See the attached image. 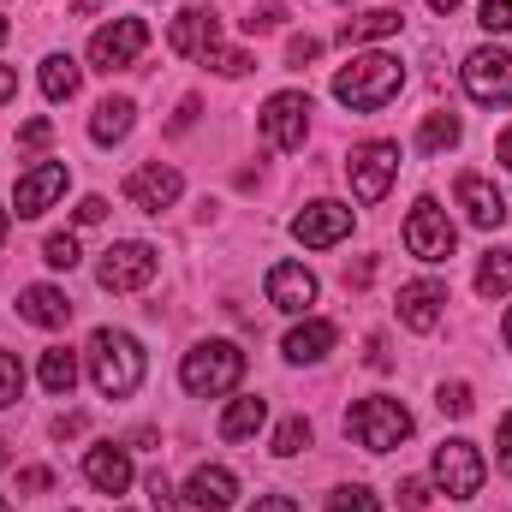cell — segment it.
<instances>
[{
  "label": "cell",
  "instance_id": "1",
  "mask_svg": "<svg viewBox=\"0 0 512 512\" xmlns=\"http://www.w3.org/2000/svg\"><path fill=\"white\" fill-rule=\"evenodd\" d=\"M399 84H405V66H399L393 54H364V60H352V66L334 78V96H340L352 114H376V108H387V102L399 96Z\"/></svg>",
  "mask_w": 512,
  "mask_h": 512
},
{
  "label": "cell",
  "instance_id": "2",
  "mask_svg": "<svg viewBox=\"0 0 512 512\" xmlns=\"http://www.w3.org/2000/svg\"><path fill=\"white\" fill-rule=\"evenodd\" d=\"M90 376L108 399H126L143 387V346L120 328H96L90 334Z\"/></svg>",
  "mask_w": 512,
  "mask_h": 512
},
{
  "label": "cell",
  "instance_id": "3",
  "mask_svg": "<svg viewBox=\"0 0 512 512\" xmlns=\"http://www.w3.org/2000/svg\"><path fill=\"white\" fill-rule=\"evenodd\" d=\"M239 376H245V352H239L233 340H203V346H191L185 364H179V382H185V393H197V399L233 393Z\"/></svg>",
  "mask_w": 512,
  "mask_h": 512
},
{
  "label": "cell",
  "instance_id": "4",
  "mask_svg": "<svg viewBox=\"0 0 512 512\" xmlns=\"http://www.w3.org/2000/svg\"><path fill=\"white\" fill-rule=\"evenodd\" d=\"M346 435H352L364 453H393V447L411 435V411H405L399 399H387V393L358 399V405L346 411Z\"/></svg>",
  "mask_w": 512,
  "mask_h": 512
},
{
  "label": "cell",
  "instance_id": "5",
  "mask_svg": "<svg viewBox=\"0 0 512 512\" xmlns=\"http://www.w3.org/2000/svg\"><path fill=\"white\" fill-rule=\"evenodd\" d=\"M346 173H352V197L358 203H382L387 185H393V173H399V143H358L352 155H346Z\"/></svg>",
  "mask_w": 512,
  "mask_h": 512
},
{
  "label": "cell",
  "instance_id": "6",
  "mask_svg": "<svg viewBox=\"0 0 512 512\" xmlns=\"http://www.w3.org/2000/svg\"><path fill=\"white\" fill-rule=\"evenodd\" d=\"M483 477H489V465H483L477 441H441L435 447V483L447 489V501H477Z\"/></svg>",
  "mask_w": 512,
  "mask_h": 512
},
{
  "label": "cell",
  "instance_id": "7",
  "mask_svg": "<svg viewBox=\"0 0 512 512\" xmlns=\"http://www.w3.org/2000/svg\"><path fill=\"white\" fill-rule=\"evenodd\" d=\"M405 251L417 262H447L453 256V221L435 197H417V209L405 215Z\"/></svg>",
  "mask_w": 512,
  "mask_h": 512
},
{
  "label": "cell",
  "instance_id": "8",
  "mask_svg": "<svg viewBox=\"0 0 512 512\" xmlns=\"http://www.w3.org/2000/svg\"><path fill=\"white\" fill-rule=\"evenodd\" d=\"M155 268H161V251L131 239V245H108V251H102L96 280H102L108 292H137V286H149V280H155Z\"/></svg>",
  "mask_w": 512,
  "mask_h": 512
},
{
  "label": "cell",
  "instance_id": "9",
  "mask_svg": "<svg viewBox=\"0 0 512 512\" xmlns=\"http://www.w3.org/2000/svg\"><path fill=\"white\" fill-rule=\"evenodd\" d=\"M143 48H149V24H143V18H114V24H102V30L90 36V66H96V72H120V66H131Z\"/></svg>",
  "mask_w": 512,
  "mask_h": 512
},
{
  "label": "cell",
  "instance_id": "10",
  "mask_svg": "<svg viewBox=\"0 0 512 512\" xmlns=\"http://www.w3.org/2000/svg\"><path fill=\"white\" fill-rule=\"evenodd\" d=\"M304 131H310V96L304 90L268 96V108H262V143L268 149H304Z\"/></svg>",
  "mask_w": 512,
  "mask_h": 512
},
{
  "label": "cell",
  "instance_id": "11",
  "mask_svg": "<svg viewBox=\"0 0 512 512\" xmlns=\"http://www.w3.org/2000/svg\"><path fill=\"white\" fill-rule=\"evenodd\" d=\"M465 90H471V102H483V108L512 102V54L507 48H477V54H465Z\"/></svg>",
  "mask_w": 512,
  "mask_h": 512
},
{
  "label": "cell",
  "instance_id": "12",
  "mask_svg": "<svg viewBox=\"0 0 512 512\" xmlns=\"http://www.w3.org/2000/svg\"><path fill=\"white\" fill-rule=\"evenodd\" d=\"M346 233H352V209H346V203H328V197H322V203H310L304 215H292V239L310 245V251H328V245H340Z\"/></svg>",
  "mask_w": 512,
  "mask_h": 512
},
{
  "label": "cell",
  "instance_id": "13",
  "mask_svg": "<svg viewBox=\"0 0 512 512\" xmlns=\"http://www.w3.org/2000/svg\"><path fill=\"white\" fill-rule=\"evenodd\" d=\"M179 191H185V179H179L173 167H161V161L137 167V173L126 179V203H131V209H143V215L173 209V203H179Z\"/></svg>",
  "mask_w": 512,
  "mask_h": 512
},
{
  "label": "cell",
  "instance_id": "14",
  "mask_svg": "<svg viewBox=\"0 0 512 512\" xmlns=\"http://www.w3.org/2000/svg\"><path fill=\"white\" fill-rule=\"evenodd\" d=\"M66 161H36L30 173H18V191H12V203H18V215L24 221H36L42 209H54V197L66 191Z\"/></svg>",
  "mask_w": 512,
  "mask_h": 512
},
{
  "label": "cell",
  "instance_id": "15",
  "mask_svg": "<svg viewBox=\"0 0 512 512\" xmlns=\"http://www.w3.org/2000/svg\"><path fill=\"white\" fill-rule=\"evenodd\" d=\"M167 48H173V54L209 60V54L221 48V18H215L209 6H185V12L173 18V30H167Z\"/></svg>",
  "mask_w": 512,
  "mask_h": 512
},
{
  "label": "cell",
  "instance_id": "16",
  "mask_svg": "<svg viewBox=\"0 0 512 512\" xmlns=\"http://www.w3.org/2000/svg\"><path fill=\"white\" fill-rule=\"evenodd\" d=\"M268 304L286 310V316H304L316 304V274L304 262H274L268 268Z\"/></svg>",
  "mask_w": 512,
  "mask_h": 512
},
{
  "label": "cell",
  "instance_id": "17",
  "mask_svg": "<svg viewBox=\"0 0 512 512\" xmlns=\"http://www.w3.org/2000/svg\"><path fill=\"white\" fill-rule=\"evenodd\" d=\"M239 501V477L227 465H197L191 483H185V507L191 512H227Z\"/></svg>",
  "mask_w": 512,
  "mask_h": 512
},
{
  "label": "cell",
  "instance_id": "18",
  "mask_svg": "<svg viewBox=\"0 0 512 512\" xmlns=\"http://www.w3.org/2000/svg\"><path fill=\"white\" fill-rule=\"evenodd\" d=\"M441 304H447V286H441V280H411V286H399V322L417 328V334H429V328L441 322Z\"/></svg>",
  "mask_w": 512,
  "mask_h": 512
},
{
  "label": "cell",
  "instance_id": "19",
  "mask_svg": "<svg viewBox=\"0 0 512 512\" xmlns=\"http://www.w3.org/2000/svg\"><path fill=\"white\" fill-rule=\"evenodd\" d=\"M453 197H459V209L471 215V227H501V221H507V197H501L489 179H477V173H465V179L453 185Z\"/></svg>",
  "mask_w": 512,
  "mask_h": 512
},
{
  "label": "cell",
  "instance_id": "20",
  "mask_svg": "<svg viewBox=\"0 0 512 512\" xmlns=\"http://www.w3.org/2000/svg\"><path fill=\"white\" fill-rule=\"evenodd\" d=\"M84 477H90L102 495H126V489H131V459H126V447H114V441L90 447V453H84Z\"/></svg>",
  "mask_w": 512,
  "mask_h": 512
},
{
  "label": "cell",
  "instance_id": "21",
  "mask_svg": "<svg viewBox=\"0 0 512 512\" xmlns=\"http://www.w3.org/2000/svg\"><path fill=\"white\" fill-rule=\"evenodd\" d=\"M18 316L36 322V328H66L72 322V298L60 286H24L18 292Z\"/></svg>",
  "mask_w": 512,
  "mask_h": 512
},
{
  "label": "cell",
  "instance_id": "22",
  "mask_svg": "<svg viewBox=\"0 0 512 512\" xmlns=\"http://www.w3.org/2000/svg\"><path fill=\"white\" fill-rule=\"evenodd\" d=\"M334 340H340V328H334V322H298V328L286 334V346H280V352H286L292 364H316V358H328V346H334Z\"/></svg>",
  "mask_w": 512,
  "mask_h": 512
},
{
  "label": "cell",
  "instance_id": "23",
  "mask_svg": "<svg viewBox=\"0 0 512 512\" xmlns=\"http://www.w3.org/2000/svg\"><path fill=\"white\" fill-rule=\"evenodd\" d=\"M262 423H268V405H262L256 393H245V399H233V405L221 411V441H251Z\"/></svg>",
  "mask_w": 512,
  "mask_h": 512
},
{
  "label": "cell",
  "instance_id": "24",
  "mask_svg": "<svg viewBox=\"0 0 512 512\" xmlns=\"http://www.w3.org/2000/svg\"><path fill=\"white\" fill-rule=\"evenodd\" d=\"M405 18H399V6H376V12H358V18H346L340 24V42H376V36H393Z\"/></svg>",
  "mask_w": 512,
  "mask_h": 512
},
{
  "label": "cell",
  "instance_id": "25",
  "mask_svg": "<svg viewBox=\"0 0 512 512\" xmlns=\"http://www.w3.org/2000/svg\"><path fill=\"white\" fill-rule=\"evenodd\" d=\"M78 78H84V72H78L72 54H48V60H42V96H48V102L78 96Z\"/></svg>",
  "mask_w": 512,
  "mask_h": 512
},
{
  "label": "cell",
  "instance_id": "26",
  "mask_svg": "<svg viewBox=\"0 0 512 512\" xmlns=\"http://www.w3.org/2000/svg\"><path fill=\"white\" fill-rule=\"evenodd\" d=\"M72 382H78V358H72L66 346H48V352H42V387H48L54 399H72Z\"/></svg>",
  "mask_w": 512,
  "mask_h": 512
},
{
  "label": "cell",
  "instance_id": "27",
  "mask_svg": "<svg viewBox=\"0 0 512 512\" xmlns=\"http://www.w3.org/2000/svg\"><path fill=\"white\" fill-rule=\"evenodd\" d=\"M131 114H137V108H131L126 96L102 102V108H96V120H90V137H96V143H120V137L131 131Z\"/></svg>",
  "mask_w": 512,
  "mask_h": 512
},
{
  "label": "cell",
  "instance_id": "28",
  "mask_svg": "<svg viewBox=\"0 0 512 512\" xmlns=\"http://www.w3.org/2000/svg\"><path fill=\"white\" fill-rule=\"evenodd\" d=\"M477 292L483 298H507L512 292V251H489L477 262Z\"/></svg>",
  "mask_w": 512,
  "mask_h": 512
},
{
  "label": "cell",
  "instance_id": "29",
  "mask_svg": "<svg viewBox=\"0 0 512 512\" xmlns=\"http://www.w3.org/2000/svg\"><path fill=\"white\" fill-rule=\"evenodd\" d=\"M459 143V114H429L423 131H417V149L423 155H441V149H453Z\"/></svg>",
  "mask_w": 512,
  "mask_h": 512
},
{
  "label": "cell",
  "instance_id": "30",
  "mask_svg": "<svg viewBox=\"0 0 512 512\" xmlns=\"http://www.w3.org/2000/svg\"><path fill=\"white\" fill-rule=\"evenodd\" d=\"M328 512H382V501H376L364 483H346V489L328 495Z\"/></svg>",
  "mask_w": 512,
  "mask_h": 512
},
{
  "label": "cell",
  "instance_id": "31",
  "mask_svg": "<svg viewBox=\"0 0 512 512\" xmlns=\"http://www.w3.org/2000/svg\"><path fill=\"white\" fill-rule=\"evenodd\" d=\"M304 447H310V423H304V417H286V423L274 429V453L292 459V453H304Z\"/></svg>",
  "mask_w": 512,
  "mask_h": 512
},
{
  "label": "cell",
  "instance_id": "32",
  "mask_svg": "<svg viewBox=\"0 0 512 512\" xmlns=\"http://www.w3.org/2000/svg\"><path fill=\"white\" fill-rule=\"evenodd\" d=\"M18 393H24V364L0 352V405H18Z\"/></svg>",
  "mask_w": 512,
  "mask_h": 512
},
{
  "label": "cell",
  "instance_id": "33",
  "mask_svg": "<svg viewBox=\"0 0 512 512\" xmlns=\"http://www.w3.org/2000/svg\"><path fill=\"white\" fill-rule=\"evenodd\" d=\"M42 262H48V268H78V239H72V233H54V239L42 245Z\"/></svg>",
  "mask_w": 512,
  "mask_h": 512
},
{
  "label": "cell",
  "instance_id": "34",
  "mask_svg": "<svg viewBox=\"0 0 512 512\" xmlns=\"http://www.w3.org/2000/svg\"><path fill=\"white\" fill-rule=\"evenodd\" d=\"M209 66H215L221 78H245V72H251L256 60L245 54V48H215V54H209Z\"/></svg>",
  "mask_w": 512,
  "mask_h": 512
},
{
  "label": "cell",
  "instance_id": "35",
  "mask_svg": "<svg viewBox=\"0 0 512 512\" xmlns=\"http://www.w3.org/2000/svg\"><path fill=\"white\" fill-rule=\"evenodd\" d=\"M435 405H441L447 417H471V387H465V382H447V387H441V399H435Z\"/></svg>",
  "mask_w": 512,
  "mask_h": 512
},
{
  "label": "cell",
  "instance_id": "36",
  "mask_svg": "<svg viewBox=\"0 0 512 512\" xmlns=\"http://www.w3.org/2000/svg\"><path fill=\"white\" fill-rule=\"evenodd\" d=\"M477 24H483V30H495V36L512 30V0H483V18H477Z\"/></svg>",
  "mask_w": 512,
  "mask_h": 512
},
{
  "label": "cell",
  "instance_id": "37",
  "mask_svg": "<svg viewBox=\"0 0 512 512\" xmlns=\"http://www.w3.org/2000/svg\"><path fill=\"white\" fill-rule=\"evenodd\" d=\"M399 507L423 512V507H429V483H423V477H405V483H399Z\"/></svg>",
  "mask_w": 512,
  "mask_h": 512
},
{
  "label": "cell",
  "instance_id": "38",
  "mask_svg": "<svg viewBox=\"0 0 512 512\" xmlns=\"http://www.w3.org/2000/svg\"><path fill=\"white\" fill-rule=\"evenodd\" d=\"M316 54H322V42H316V36H292V42H286V60H292V66H310Z\"/></svg>",
  "mask_w": 512,
  "mask_h": 512
},
{
  "label": "cell",
  "instance_id": "39",
  "mask_svg": "<svg viewBox=\"0 0 512 512\" xmlns=\"http://www.w3.org/2000/svg\"><path fill=\"white\" fill-rule=\"evenodd\" d=\"M495 465L512 477V411L501 417V435H495Z\"/></svg>",
  "mask_w": 512,
  "mask_h": 512
},
{
  "label": "cell",
  "instance_id": "40",
  "mask_svg": "<svg viewBox=\"0 0 512 512\" xmlns=\"http://www.w3.org/2000/svg\"><path fill=\"white\" fill-rule=\"evenodd\" d=\"M48 137H54V126H48V120H30V126L18 131V143H24V149H42Z\"/></svg>",
  "mask_w": 512,
  "mask_h": 512
},
{
  "label": "cell",
  "instance_id": "41",
  "mask_svg": "<svg viewBox=\"0 0 512 512\" xmlns=\"http://www.w3.org/2000/svg\"><path fill=\"white\" fill-rule=\"evenodd\" d=\"M48 483H54V477H48L42 465H30V471H18V489H30V495H42Z\"/></svg>",
  "mask_w": 512,
  "mask_h": 512
},
{
  "label": "cell",
  "instance_id": "42",
  "mask_svg": "<svg viewBox=\"0 0 512 512\" xmlns=\"http://www.w3.org/2000/svg\"><path fill=\"white\" fill-rule=\"evenodd\" d=\"M102 215H108V203H102V197H84V203H78V221H84V227H96Z\"/></svg>",
  "mask_w": 512,
  "mask_h": 512
},
{
  "label": "cell",
  "instance_id": "43",
  "mask_svg": "<svg viewBox=\"0 0 512 512\" xmlns=\"http://www.w3.org/2000/svg\"><path fill=\"white\" fill-rule=\"evenodd\" d=\"M251 512H298V501H292V495H262Z\"/></svg>",
  "mask_w": 512,
  "mask_h": 512
},
{
  "label": "cell",
  "instance_id": "44",
  "mask_svg": "<svg viewBox=\"0 0 512 512\" xmlns=\"http://www.w3.org/2000/svg\"><path fill=\"white\" fill-rule=\"evenodd\" d=\"M6 96H18V72H12V66H0V102H6Z\"/></svg>",
  "mask_w": 512,
  "mask_h": 512
},
{
  "label": "cell",
  "instance_id": "45",
  "mask_svg": "<svg viewBox=\"0 0 512 512\" xmlns=\"http://www.w3.org/2000/svg\"><path fill=\"white\" fill-rule=\"evenodd\" d=\"M191 120H197V102H179V114H173V131H185Z\"/></svg>",
  "mask_w": 512,
  "mask_h": 512
},
{
  "label": "cell",
  "instance_id": "46",
  "mask_svg": "<svg viewBox=\"0 0 512 512\" xmlns=\"http://www.w3.org/2000/svg\"><path fill=\"white\" fill-rule=\"evenodd\" d=\"M495 161H501V167H512V131H501V143H495Z\"/></svg>",
  "mask_w": 512,
  "mask_h": 512
},
{
  "label": "cell",
  "instance_id": "47",
  "mask_svg": "<svg viewBox=\"0 0 512 512\" xmlns=\"http://www.w3.org/2000/svg\"><path fill=\"white\" fill-rule=\"evenodd\" d=\"M429 6H435V12H453V6H459V0H429Z\"/></svg>",
  "mask_w": 512,
  "mask_h": 512
},
{
  "label": "cell",
  "instance_id": "48",
  "mask_svg": "<svg viewBox=\"0 0 512 512\" xmlns=\"http://www.w3.org/2000/svg\"><path fill=\"white\" fill-rule=\"evenodd\" d=\"M501 340H507V346H512V310H507V322H501Z\"/></svg>",
  "mask_w": 512,
  "mask_h": 512
},
{
  "label": "cell",
  "instance_id": "49",
  "mask_svg": "<svg viewBox=\"0 0 512 512\" xmlns=\"http://www.w3.org/2000/svg\"><path fill=\"white\" fill-rule=\"evenodd\" d=\"M6 36H12V24H6V18H0V42H6Z\"/></svg>",
  "mask_w": 512,
  "mask_h": 512
},
{
  "label": "cell",
  "instance_id": "50",
  "mask_svg": "<svg viewBox=\"0 0 512 512\" xmlns=\"http://www.w3.org/2000/svg\"><path fill=\"white\" fill-rule=\"evenodd\" d=\"M0 245H6V209H0Z\"/></svg>",
  "mask_w": 512,
  "mask_h": 512
},
{
  "label": "cell",
  "instance_id": "51",
  "mask_svg": "<svg viewBox=\"0 0 512 512\" xmlns=\"http://www.w3.org/2000/svg\"><path fill=\"white\" fill-rule=\"evenodd\" d=\"M0 512H12V507H6V501H0Z\"/></svg>",
  "mask_w": 512,
  "mask_h": 512
},
{
  "label": "cell",
  "instance_id": "52",
  "mask_svg": "<svg viewBox=\"0 0 512 512\" xmlns=\"http://www.w3.org/2000/svg\"><path fill=\"white\" fill-rule=\"evenodd\" d=\"M0 459H6V453H0Z\"/></svg>",
  "mask_w": 512,
  "mask_h": 512
}]
</instances>
